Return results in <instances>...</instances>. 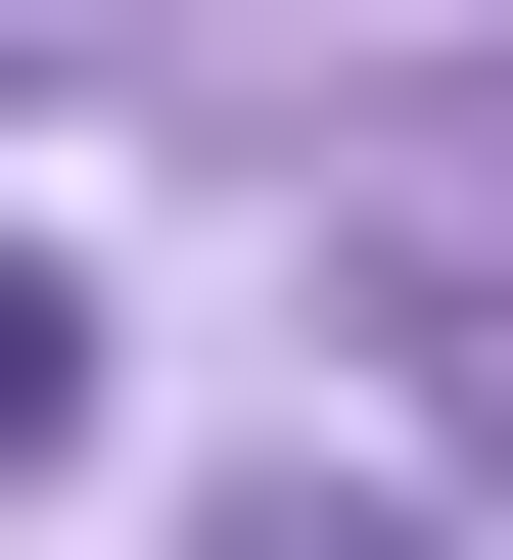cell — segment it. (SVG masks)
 I'll return each mask as SVG.
<instances>
[{
    "mask_svg": "<svg viewBox=\"0 0 513 560\" xmlns=\"http://www.w3.org/2000/svg\"><path fill=\"white\" fill-rule=\"evenodd\" d=\"M47 420H94V280H47V234H0V467H47Z\"/></svg>",
    "mask_w": 513,
    "mask_h": 560,
    "instance_id": "obj_1",
    "label": "cell"
}]
</instances>
